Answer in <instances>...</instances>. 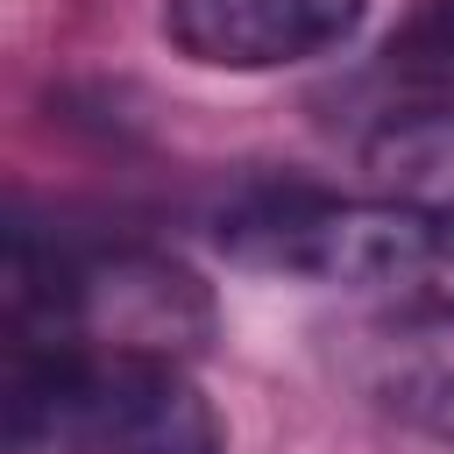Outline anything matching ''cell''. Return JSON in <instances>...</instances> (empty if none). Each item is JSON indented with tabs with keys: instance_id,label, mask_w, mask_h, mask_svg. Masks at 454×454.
<instances>
[{
	"instance_id": "obj_7",
	"label": "cell",
	"mask_w": 454,
	"mask_h": 454,
	"mask_svg": "<svg viewBox=\"0 0 454 454\" xmlns=\"http://www.w3.org/2000/svg\"><path fill=\"white\" fill-rule=\"evenodd\" d=\"M376 85L390 92L383 114L454 99V0H419V7L390 28V43H383V57H376Z\"/></svg>"
},
{
	"instance_id": "obj_3",
	"label": "cell",
	"mask_w": 454,
	"mask_h": 454,
	"mask_svg": "<svg viewBox=\"0 0 454 454\" xmlns=\"http://www.w3.org/2000/svg\"><path fill=\"white\" fill-rule=\"evenodd\" d=\"M7 440L14 454H227L192 369L128 348H14Z\"/></svg>"
},
{
	"instance_id": "obj_5",
	"label": "cell",
	"mask_w": 454,
	"mask_h": 454,
	"mask_svg": "<svg viewBox=\"0 0 454 454\" xmlns=\"http://www.w3.org/2000/svg\"><path fill=\"white\" fill-rule=\"evenodd\" d=\"M348 369L376 411L454 447V312H383Z\"/></svg>"
},
{
	"instance_id": "obj_6",
	"label": "cell",
	"mask_w": 454,
	"mask_h": 454,
	"mask_svg": "<svg viewBox=\"0 0 454 454\" xmlns=\"http://www.w3.org/2000/svg\"><path fill=\"white\" fill-rule=\"evenodd\" d=\"M362 163L390 199H419V206L454 213V99L383 114L376 135L362 142Z\"/></svg>"
},
{
	"instance_id": "obj_4",
	"label": "cell",
	"mask_w": 454,
	"mask_h": 454,
	"mask_svg": "<svg viewBox=\"0 0 454 454\" xmlns=\"http://www.w3.org/2000/svg\"><path fill=\"white\" fill-rule=\"evenodd\" d=\"M369 0H163V43L206 71H284L340 50Z\"/></svg>"
},
{
	"instance_id": "obj_1",
	"label": "cell",
	"mask_w": 454,
	"mask_h": 454,
	"mask_svg": "<svg viewBox=\"0 0 454 454\" xmlns=\"http://www.w3.org/2000/svg\"><path fill=\"white\" fill-rule=\"evenodd\" d=\"M220 248L270 277L348 291L376 312H454V213L419 199L248 192L220 220Z\"/></svg>"
},
{
	"instance_id": "obj_2",
	"label": "cell",
	"mask_w": 454,
	"mask_h": 454,
	"mask_svg": "<svg viewBox=\"0 0 454 454\" xmlns=\"http://www.w3.org/2000/svg\"><path fill=\"white\" fill-rule=\"evenodd\" d=\"M14 348H128L192 362L213 340V291L135 241H43L14 220L7 241Z\"/></svg>"
}]
</instances>
